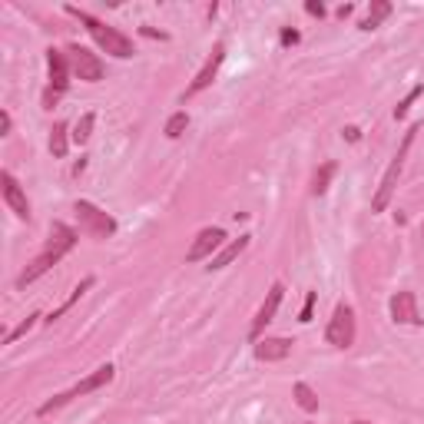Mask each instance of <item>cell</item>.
I'll return each instance as SVG.
<instances>
[{
  "mask_svg": "<svg viewBox=\"0 0 424 424\" xmlns=\"http://www.w3.org/2000/svg\"><path fill=\"white\" fill-rule=\"evenodd\" d=\"M77 246V232H73L67 223H53L50 225V242H47V249L37 256L30 265H27L24 272H20V279H17V289H27V285H34L40 275H47L53 265H57L70 249Z\"/></svg>",
  "mask_w": 424,
  "mask_h": 424,
  "instance_id": "1",
  "label": "cell"
},
{
  "mask_svg": "<svg viewBox=\"0 0 424 424\" xmlns=\"http://www.w3.org/2000/svg\"><path fill=\"white\" fill-rule=\"evenodd\" d=\"M67 13L70 17H77L86 30H90V37L96 40V47L103 50V53H110V57H117V60H130L136 50H133V40L130 37H123L119 30H113V27H106L103 20H96L93 13H86L80 11V7H67Z\"/></svg>",
  "mask_w": 424,
  "mask_h": 424,
  "instance_id": "2",
  "label": "cell"
},
{
  "mask_svg": "<svg viewBox=\"0 0 424 424\" xmlns=\"http://www.w3.org/2000/svg\"><path fill=\"white\" fill-rule=\"evenodd\" d=\"M113 378H117V368L106 362V365H100L96 371H90V375L83 378V381H77V385H73L70 391H60V395H53L50 401H44V404L37 408V414L44 418V414H50V411H60V408H63V404H70L73 398H83V395H93V391L106 388V385H110Z\"/></svg>",
  "mask_w": 424,
  "mask_h": 424,
  "instance_id": "3",
  "label": "cell"
},
{
  "mask_svg": "<svg viewBox=\"0 0 424 424\" xmlns=\"http://www.w3.org/2000/svg\"><path fill=\"white\" fill-rule=\"evenodd\" d=\"M414 133H418V126H411V130L404 133V140H401L398 153H395V159L388 163L385 176H381V186H378V192L371 196V212H385V209H388L391 196H395V189H398L401 169H404V156H408V150H411V143H414Z\"/></svg>",
  "mask_w": 424,
  "mask_h": 424,
  "instance_id": "4",
  "label": "cell"
},
{
  "mask_svg": "<svg viewBox=\"0 0 424 424\" xmlns=\"http://www.w3.org/2000/svg\"><path fill=\"white\" fill-rule=\"evenodd\" d=\"M47 67H50V86L47 93H44V106L53 110L60 96L67 93V86H70V60H67V50H47Z\"/></svg>",
  "mask_w": 424,
  "mask_h": 424,
  "instance_id": "5",
  "label": "cell"
},
{
  "mask_svg": "<svg viewBox=\"0 0 424 424\" xmlns=\"http://www.w3.org/2000/svg\"><path fill=\"white\" fill-rule=\"evenodd\" d=\"M73 212H77V219H80V229L86 232V236L110 239L113 232H117V223H113V216H110V212H103L100 206H93V202L80 199L77 206H73Z\"/></svg>",
  "mask_w": 424,
  "mask_h": 424,
  "instance_id": "6",
  "label": "cell"
},
{
  "mask_svg": "<svg viewBox=\"0 0 424 424\" xmlns=\"http://www.w3.org/2000/svg\"><path fill=\"white\" fill-rule=\"evenodd\" d=\"M355 335H358V325H355L352 305L338 302V305H335V312H331L329 329H325V338H329V345H335V348H352Z\"/></svg>",
  "mask_w": 424,
  "mask_h": 424,
  "instance_id": "7",
  "label": "cell"
},
{
  "mask_svg": "<svg viewBox=\"0 0 424 424\" xmlns=\"http://www.w3.org/2000/svg\"><path fill=\"white\" fill-rule=\"evenodd\" d=\"M67 60H70V70L77 73L80 80H86V83H100V80H103V60L96 57V53H90L86 47L70 44V47H67Z\"/></svg>",
  "mask_w": 424,
  "mask_h": 424,
  "instance_id": "8",
  "label": "cell"
},
{
  "mask_svg": "<svg viewBox=\"0 0 424 424\" xmlns=\"http://www.w3.org/2000/svg\"><path fill=\"white\" fill-rule=\"evenodd\" d=\"M282 298H285V285L272 282V289L265 292V302L259 305V312H256V318H252V325H249V338H252V342H259V335L265 331V325H269L272 318H275V312H279V305H282Z\"/></svg>",
  "mask_w": 424,
  "mask_h": 424,
  "instance_id": "9",
  "label": "cell"
},
{
  "mask_svg": "<svg viewBox=\"0 0 424 424\" xmlns=\"http://www.w3.org/2000/svg\"><path fill=\"white\" fill-rule=\"evenodd\" d=\"M223 60H225V44H216V47H212V53H209V60H206V63H202V70L196 73V80L186 86L183 103H186V100H192L196 93H202V90H209L212 80H216V73H219V67H223Z\"/></svg>",
  "mask_w": 424,
  "mask_h": 424,
  "instance_id": "10",
  "label": "cell"
},
{
  "mask_svg": "<svg viewBox=\"0 0 424 424\" xmlns=\"http://www.w3.org/2000/svg\"><path fill=\"white\" fill-rule=\"evenodd\" d=\"M223 246H225V232L219 229V225H209V229H202L199 236L192 239V246H189V252H186V262L212 259Z\"/></svg>",
  "mask_w": 424,
  "mask_h": 424,
  "instance_id": "11",
  "label": "cell"
},
{
  "mask_svg": "<svg viewBox=\"0 0 424 424\" xmlns=\"http://www.w3.org/2000/svg\"><path fill=\"white\" fill-rule=\"evenodd\" d=\"M391 318L398 322V325H421L424 318L418 312V295L408 292V289H401V292L391 295Z\"/></svg>",
  "mask_w": 424,
  "mask_h": 424,
  "instance_id": "12",
  "label": "cell"
},
{
  "mask_svg": "<svg viewBox=\"0 0 424 424\" xmlns=\"http://www.w3.org/2000/svg\"><path fill=\"white\" fill-rule=\"evenodd\" d=\"M0 186H4V202L11 206V212L17 219H27L30 223V202H27V192L20 189V183L13 179V173H0Z\"/></svg>",
  "mask_w": 424,
  "mask_h": 424,
  "instance_id": "13",
  "label": "cell"
},
{
  "mask_svg": "<svg viewBox=\"0 0 424 424\" xmlns=\"http://www.w3.org/2000/svg\"><path fill=\"white\" fill-rule=\"evenodd\" d=\"M292 355V338H259L256 342V358L259 362H282Z\"/></svg>",
  "mask_w": 424,
  "mask_h": 424,
  "instance_id": "14",
  "label": "cell"
},
{
  "mask_svg": "<svg viewBox=\"0 0 424 424\" xmlns=\"http://www.w3.org/2000/svg\"><path fill=\"white\" fill-rule=\"evenodd\" d=\"M246 249H249V236H239V239H232L229 246H223V249H219V252H216V256H212V259H209V265H206V269H209V272H216V269H225V265H232V262H236L239 256L246 252Z\"/></svg>",
  "mask_w": 424,
  "mask_h": 424,
  "instance_id": "15",
  "label": "cell"
},
{
  "mask_svg": "<svg viewBox=\"0 0 424 424\" xmlns=\"http://www.w3.org/2000/svg\"><path fill=\"white\" fill-rule=\"evenodd\" d=\"M93 282H96L93 275H86V279H80V285H77V289H73V292H70V298H67V302H63V305H60V308H53V312H50V315L44 318V322H50V325H53V322H57V318L63 315V312H70V308L77 305V302H80L83 295H86V292H90V289H93Z\"/></svg>",
  "mask_w": 424,
  "mask_h": 424,
  "instance_id": "16",
  "label": "cell"
},
{
  "mask_svg": "<svg viewBox=\"0 0 424 424\" xmlns=\"http://www.w3.org/2000/svg\"><path fill=\"white\" fill-rule=\"evenodd\" d=\"M338 173V163H322L318 166V173L312 176V196H325L331 186V179Z\"/></svg>",
  "mask_w": 424,
  "mask_h": 424,
  "instance_id": "17",
  "label": "cell"
},
{
  "mask_svg": "<svg viewBox=\"0 0 424 424\" xmlns=\"http://www.w3.org/2000/svg\"><path fill=\"white\" fill-rule=\"evenodd\" d=\"M292 398H295V404L302 408V411H318V395H315V388L312 385H305V381H295V388H292Z\"/></svg>",
  "mask_w": 424,
  "mask_h": 424,
  "instance_id": "18",
  "label": "cell"
},
{
  "mask_svg": "<svg viewBox=\"0 0 424 424\" xmlns=\"http://www.w3.org/2000/svg\"><path fill=\"white\" fill-rule=\"evenodd\" d=\"M67 136H70V133H67V123H53V130H50V153L57 156V159L67 156V146H70Z\"/></svg>",
  "mask_w": 424,
  "mask_h": 424,
  "instance_id": "19",
  "label": "cell"
},
{
  "mask_svg": "<svg viewBox=\"0 0 424 424\" xmlns=\"http://www.w3.org/2000/svg\"><path fill=\"white\" fill-rule=\"evenodd\" d=\"M388 13H391L388 0H375V4H371V11H368V17L358 27H362V30H375V27H381V20H385Z\"/></svg>",
  "mask_w": 424,
  "mask_h": 424,
  "instance_id": "20",
  "label": "cell"
},
{
  "mask_svg": "<svg viewBox=\"0 0 424 424\" xmlns=\"http://www.w3.org/2000/svg\"><path fill=\"white\" fill-rule=\"evenodd\" d=\"M93 123H96V117L93 113H83L80 119H77V126H73V133H70V140L77 143V146H83V143L93 136Z\"/></svg>",
  "mask_w": 424,
  "mask_h": 424,
  "instance_id": "21",
  "label": "cell"
},
{
  "mask_svg": "<svg viewBox=\"0 0 424 424\" xmlns=\"http://www.w3.org/2000/svg\"><path fill=\"white\" fill-rule=\"evenodd\" d=\"M186 126H189V113L186 110H179V113H173V117L166 119V136H169V140H179V136H183V133H186Z\"/></svg>",
  "mask_w": 424,
  "mask_h": 424,
  "instance_id": "22",
  "label": "cell"
},
{
  "mask_svg": "<svg viewBox=\"0 0 424 424\" xmlns=\"http://www.w3.org/2000/svg\"><path fill=\"white\" fill-rule=\"evenodd\" d=\"M37 318H40V315H37V312H34V315H27L24 322L17 325V329H13V331H7V335H4V345H13V342H17V338H24L27 331H30V329H34V325H37Z\"/></svg>",
  "mask_w": 424,
  "mask_h": 424,
  "instance_id": "23",
  "label": "cell"
},
{
  "mask_svg": "<svg viewBox=\"0 0 424 424\" xmlns=\"http://www.w3.org/2000/svg\"><path fill=\"white\" fill-rule=\"evenodd\" d=\"M421 93H424V86H414L411 93H408V96H404V100H401L398 106H395V119H401V117H404V113L411 110V103H414V100H418V96H421Z\"/></svg>",
  "mask_w": 424,
  "mask_h": 424,
  "instance_id": "24",
  "label": "cell"
},
{
  "mask_svg": "<svg viewBox=\"0 0 424 424\" xmlns=\"http://www.w3.org/2000/svg\"><path fill=\"white\" fill-rule=\"evenodd\" d=\"M315 298H318L315 292L305 295V305H302V315H298V322H302V325H308V322H312V312H315Z\"/></svg>",
  "mask_w": 424,
  "mask_h": 424,
  "instance_id": "25",
  "label": "cell"
},
{
  "mask_svg": "<svg viewBox=\"0 0 424 424\" xmlns=\"http://www.w3.org/2000/svg\"><path fill=\"white\" fill-rule=\"evenodd\" d=\"M11 130H13V117L4 110V113H0V136H11Z\"/></svg>",
  "mask_w": 424,
  "mask_h": 424,
  "instance_id": "26",
  "label": "cell"
},
{
  "mask_svg": "<svg viewBox=\"0 0 424 424\" xmlns=\"http://www.w3.org/2000/svg\"><path fill=\"white\" fill-rule=\"evenodd\" d=\"M295 44H298V30H289V27H285L282 30V47H295Z\"/></svg>",
  "mask_w": 424,
  "mask_h": 424,
  "instance_id": "27",
  "label": "cell"
},
{
  "mask_svg": "<svg viewBox=\"0 0 424 424\" xmlns=\"http://www.w3.org/2000/svg\"><path fill=\"white\" fill-rule=\"evenodd\" d=\"M305 11L312 13V17H325V7H322V4H315V0H308V4H305Z\"/></svg>",
  "mask_w": 424,
  "mask_h": 424,
  "instance_id": "28",
  "label": "cell"
},
{
  "mask_svg": "<svg viewBox=\"0 0 424 424\" xmlns=\"http://www.w3.org/2000/svg\"><path fill=\"white\" fill-rule=\"evenodd\" d=\"M345 140H348V143H358V140H362V130H358V126H348V130H345Z\"/></svg>",
  "mask_w": 424,
  "mask_h": 424,
  "instance_id": "29",
  "label": "cell"
},
{
  "mask_svg": "<svg viewBox=\"0 0 424 424\" xmlns=\"http://www.w3.org/2000/svg\"><path fill=\"white\" fill-rule=\"evenodd\" d=\"M352 11H355L352 4H342V7H338V17H342V20H345V17H352Z\"/></svg>",
  "mask_w": 424,
  "mask_h": 424,
  "instance_id": "30",
  "label": "cell"
},
{
  "mask_svg": "<svg viewBox=\"0 0 424 424\" xmlns=\"http://www.w3.org/2000/svg\"><path fill=\"white\" fill-rule=\"evenodd\" d=\"M143 37H159V40H166V34H159V30H153V27H143Z\"/></svg>",
  "mask_w": 424,
  "mask_h": 424,
  "instance_id": "31",
  "label": "cell"
},
{
  "mask_svg": "<svg viewBox=\"0 0 424 424\" xmlns=\"http://www.w3.org/2000/svg\"><path fill=\"white\" fill-rule=\"evenodd\" d=\"M83 169H86V159H83V156H80V163H77V166H73V176H80V173H83Z\"/></svg>",
  "mask_w": 424,
  "mask_h": 424,
  "instance_id": "32",
  "label": "cell"
},
{
  "mask_svg": "<svg viewBox=\"0 0 424 424\" xmlns=\"http://www.w3.org/2000/svg\"><path fill=\"white\" fill-rule=\"evenodd\" d=\"M352 424H368V421H352Z\"/></svg>",
  "mask_w": 424,
  "mask_h": 424,
  "instance_id": "33",
  "label": "cell"
}]
</instances>
